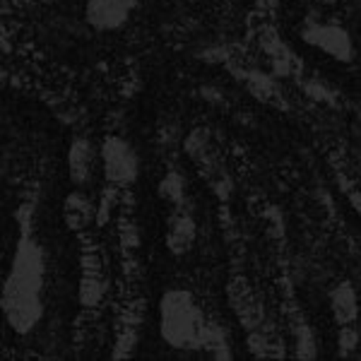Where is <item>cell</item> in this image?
I'll return each mask as SVG.
<instances>
[{
    "label": "cell",
    "mask_w": 361,
    "mask_h": 361,
    "mask_svg": "<svg viewBox=\"0 0 361 361\" xmlns=\"http://www.w3.org/2000/svg\"><path fill=\"white\" fill-rule=\"evenodd\" d=\"M97 161H102V149L94 147V142L90 140H75L73 147H70V180L75 185H87L92 178H94V169Z\"/></svg>",
    "instance_id": "cell-6"
},
{
    "label": "cell",
    "mask_w": 361,
    "mask_h": 361,
    "mask_svg": "<svg viewBox=\"0 0 361 361\" xmlns=\"http://www.w3.org/2000/svg\"><path fill=\"white\" fill-rule=\"evenodd\" d=\"M46 258L37 238L22 236L3 287V313L10 328L20 335L32 333L44 316Z\"/></svg>",
    "instance_id": "cell-1"
},
{
    "label": "cell",
    "mask_w": 361,
    "mask_h": 361,
    "mask_svg": "<svg viewBox=\"0 0 361 361\" xmlns=\"http://www.w3.org/2000/svg\"><path fill=\"white\" fill-rule=\"evenodd\" d=\"M137 0H90L87 3V20L92 27L109 32L118 29L128 22V17L135 10Z\"/></svg>",
    "instance_id": "cell-4"
},
{
    "label": "cell",
    "mask_w": 361,
    "mask_h": 361,
    "mask_svg": "<svg viewBox=\"0 0 361 361\" xmlns=\"http://www.w3.org/2000/svg\"><path fill=\"white\" fill-rule=\"evenodd\" d=\"M161 337L176 349H193L202 345L207 320L197 308L193 296L183 289H171L159 304Z\"/></svg>",
    "instance_id": "cell-2"
},
{
    "label": "cell",
    "mask_w": 361,
    "mask_h": 361,
    "mask_svg": "<svg viewBox=\"0 0 361 361\" xmlns=\"http://www.w3.org/2000/svg\"><path fill=\"white\" fill-rule=\"evenodd\" d=\"M104 292H106V279H104L102 272V260H99V253L92 248H87L82 253V279H80V301L92 308L97 306L99 301L104 299Z\"/></svg>",
    "instance_id": "cell-5"
},
{
    "label": "cell",
    "mask_w": 361,
    "mask_h": 361,
    "mask_svg": "<svg viewBox=\"0 0 361 361\" xmlns=\"http://www.w3.org/2000/svg\"><path fill=\"white\" fill-rule=\"evenodd\" d=\"M63 219L70 231H87L97 219V207L92 202V197L82 193V190H75L66 197L63 202Z\"/></svg>",
    "instance_id": "cell-7"
},
{
    "label": "cell",
    "mask_w": 361,
    "mask_h": 361,
    "mask_svg": "<svg viewBox=\"0 0 361 361\" xmlns=\"http://www.w3.org/2000/svg\"><path fill=\"white\" fill-rule=\"evenodd\" d=\"M102 166L106 180L114 185H130L137 178L140 161L137 154L126 140L109 137L102 145Z\"/></svg>",
    "instance_id": "cell-3"
},
{
    "label": "cell",
    "mask_w": 361,
    "mask_h": 361,
    "mask_svg": "<svg viewBox=\"0 0 361 361\" xmlns=\"http://www.w3.org/2000/svg\"><path fill=\"white\" fill-rule=\"evenodd\" d=\"M193 238H195L193 219H190V217H173L171 219L166 243L171 246L173 253H185V250L190 248V243H193Z\"/></svg>",
    "instance_id": "cell-8"
}]
</instances>
